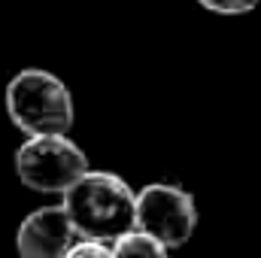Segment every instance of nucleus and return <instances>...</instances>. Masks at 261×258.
Wrapping results in <instances>:
<instances>
[{
    "instance_id": "obj_1",
    "label": "nucleus",
    "mask_w": 261,
    "mask_h": 258,
    "mask_svg": "<svg viewBox=\"0 0 261 258\" xmlns=\"http://www.w3.org/2000/svg\"><path fill=\"white\" fill-rule=\"evenodd\" d=\"M134 189L110 170H85L64 194L61 210L76 237L113 246L134 231Z\"/></svg>"
},
{
    "instance_id": "obj_2",
    "label": "nucleus",
    "mask_w": 261,
    "mask_h": 258,
    "mask_svg": "<svg viewBox=\"0 0 261 258\" xmlns=\"http://www.w3.org/2000/svg\"><path fill=\"white\" fill-rule=\"evenodd\" d=\"M3 104L9 122L28 137H67L76 119L67 82L40 67L18 70L6 82Z\"/></svg>"
},
{
    "instance_id": "obj_3",
    "label": "nucleus",
    "mask_w": 261,
    "mask_h": 258,
    "mask_svg": "<svg viewBox=\"0 0 261 258\" xmlns=\"http://www.w3.org/2000/svg\"><path fill=\"white\" fill-rule=\"evenodd\" d=\"M197 228L195 197L170 183H149L134 194V231L149 234L164 249L186 246Z\"/></svg>"
},
{
    "instance_id": "obj_4",
    "label": "nucleus",
    "mask_w": 261,
    "mask_h": 258,
    "mask_svg": "<svg viewBox=\"0 0 261 258\" xmlns=\"http://www.w3.org/2000/svg\"><path fill=\"white\" fill-rule=\"evenodd\" d=\"M88 170V155L70 137H28L15 152V173L31 192L64 194Z\"/></svg>"
},
{
    "instance_id": "obj_5",
    "label": "nucleus",
    "mask_w": 261,
    "mask_h": 258,
    "mask_svg": "<svg viewBox=\"0 0 261 258\" xmlns=\"http://www.w3.org/2000/svg\"><path fill=\"white\" fill-rule=\"evenodd\" d=\"M73 243H76V234L67 222L61 203L28 213L15 231L18 258H64Z\"/></svg>"
},
{
    "instance_id": "obj_6",
    "label": "nucleus",
    "mask_w": 261,
    "mask_h": 258,
    "mask_svg": "<svg viewBox=\"0 0 261 258\" xmlns=\"http://www.w3.org/2000/svg\"><path fill=\"white\" fill-rule=\"evenodd\" d=\"M110 249H113V258H167V249L158 240H152L149 234H140V231L119 237Z\"/></svg>"
},
{
    "instance_id": "obj_7",
    "label": "nucleus",
    "mask_w": 261,
    "mask_h": 258,
    "mask_svg": "<svg viewBox=\"0 0 261 258\" xmlns=\"http://www.w3.org/2000/svg\"><path fill=\"white\" fill-rule=\"evenodd\" d=\"M195 3H200L203 9H210L216 15H246L261 0H195Z\"/></svg>"
},
{
    "instance_id": "obj_8",
    "label": "nucleus",
    "mask_w": 261,
    "mask_h": 258,
    "mask_svg": "<svg viewBox=\"0 0 261 258\" xmlns=\"http://www.w3.org/2000/svg\"><path fill=\"white\" fill-rule=\"evenodd\" d=\"M64 258H113V249L107 243H94V240H79L67 249Z\"/></svg>"
}]
</instances>
